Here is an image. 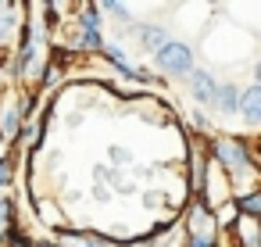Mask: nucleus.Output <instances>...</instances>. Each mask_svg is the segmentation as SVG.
Returning <instances> with one entry per match:
<instances>
[{
    "label": "nucleus",
    "mask_w": 261,
    "mask_h": 247,
    "mask_svg": "<svg viewBox=\"0 0 261 247\" xmlns=\"http://www.w3.org/2000/svg\"><path fill=\"white\" fill-rule=\"evenodd\" d=\"M215 161H222L229 168V176H240V172H254V154L247 151V143L240 136H222L215 140Z\"/></svg>",
    "instance_id": "1"
},
{
    "label": "nucleus",
    "mask_w": 261,
    "mask_h": 247,
    "mask_svg": "<svg viewBox=\"0 0 261 247\" xmlns=\"http://www.w3.org/2000/svg\"><path fill=\"white\" fill-rule=\"evenodd\" d=\"M158 54V65L168 72V76H186L190 68H193V54H190V47H182V43H165L161 51H154Z\"/></svg>",
    "instance_id": "2"
},
{
    "label": "nucleus",
    "mask_w": 261,
    "mask_h": 247,
    "mask_svg": "<svg viewBox=\"0 0 261 247\" xmlns=\"http://www.w3.org/2000/svg\"><path fill=\"white\" fill-rule=\"evenodd\" d=\"M211 104H215L218 111H225V115H236V108H240V90H236L232 83H222V86H215Z\"/></svg>",
    "instance_id": "3"
},
{
    "label": "nucleus",
    "mask_w": 261,
    "mask_h": 247,
    "mask_svg": "<svg viewBox=\"0 0 261 247\" xmlns=\"http://www.w3.org/2000/svg\"><path fill=\"white\" fill-rule=\"evenodd\" d=\"M236 111H243L247 126H257V122H261V90L250 86L247 93H240V108H236Z\"/></svg>",
    "instance_id": "4"
},
{
    "label": "nucleus",
    "mask_w": 261,
    "mask_h": 247,
    "mask_svg": "<svg viewBox=\"0 0 261 247\" xmlns=\"http://www.w3.org/2000/svg\"><path fill=\"white\" fill-rule=\"evenodd\" d=\"M22 104H0V136H15L22 129Z\"/></svg>",
    "instance_id": "5"
},
{
    "label": "nucleus",
    "mask_w": 261,
    "mask_h": 247,
    "mask_svg": "<svg viewBox=\"0 0 261 247\" xmlns=\"http://www.w3.org/2000/svg\"><path fill=\"white\" fill-rule=\"evenodd\" d=\"M215 79L207 76V72H193V97L197 101H204V104H211V97H215Z\"/></svg>",
    "instance_id": "6"
},
{
    "label": "nucleus",
    "mask_w": 261,
    "mask_h": 247,
    "mask_svg": "<svg viewBox=\"0 0 261 247\" xmlns=\"http://www.w3.org/2000/svg\"><path fill=\"white\" fill-rule=\"evenodd\" d=\"M236 204V211H243V218H257V211H261V193L257 190H247L240 201H232Z\"/></svg>",
    "instance_id": "7"
},
{
    "label": "nucleus",
    "mask_w": 261,
    "mask_h": 247,
    "mask_svg": "<svg viewBox=\"0 0 261 247\" xmlns=\"http://www.w3.org/2000/svg\"><path fill=\"white\" fill-rule=\"evenodd\" d=\"M140 40H143V47L161 51V47L168 43V33H165V29H158V26H143V29H140Z\"/></svg>",
    "instance_id": "8"
},
{
    "label": "nucleus",
    "mask_w": 261,
    "mask_h": 247,
    "mask_svg": "<svg viewBox=\"0 0 261 247\" xmlns=\"http://www.w3.org/2000/svg\"><path fill=\"white\" fill-rule=\"evenodd\" d=\"M236 233H240V247H257V226L254 218H236Z\"/></svg>",
    "instance_id": "9"
},
{
    "label": "nucleus",
    "mask_w": 261,
    "mask_h": 247,
    "mask_svg": "<svg viewBox=\"0 0 261 247\" xmlns=\"http://www.w3.org/2000/svg\"><path fill=\"white\" fill-rule=\"evenodd\" d=\"M40 140H43V118L22 126V143H25V147H40Z\"/></svg>",
    "instance_id": "10"
},
{
    "label": "nucleus",
    "mask_w": 261,
    "mask_h": 247,
    "mask_svg": "<svg viewBox=\"0 0 261 247\" xmlns=\"http://www.w3.org/2000/svg\"><path fill=\"white\" fill-rule=\"evenodd\" d=\"M75 47H79V51H100L104 40H100V33H86V29H83V36L75 40Z\"/></svg>",
    "instance_id": "11"
},
{
    "label": "nucleus",
    "mask_w": 261,
    "mask_h": 247,
    "mask_svg": "<svg viewBox=\"0 0 261 247\" xmlns=\"http://www.w3.org/2000/svg\"><path fill=\"white\" fill-rule=\"evenodd\" d=\"M104 11H108V15H118V22H133L125 4H104Z\"/></svg>",
    "instance_id": "12"
},
{
    "label": "nucleus",
    "mask_w": 261,
    "mask_h": 247,
    "mask_svg": "<svg viewBox=\"0 0 261 247\" xmlns=\"http://www.w3.org/2000/svg\"><path fill=\"white\" fill-rule=\"evenodd\" d=\"M111 158H115V165H129V151H125V147H122V151L115 147V151H111Z\"/></svg>",
    "instance_id": "13"
},
{
    "label": "nucleus",
    "mask_w": 261,
    "mask_h": 247,
    "mask_svg": "<svg viewBox=\"0 0 261 247\" xmlns=\"http://www.w3.org/2000/svg\"><path fill=\"white\" fill-rule=\"evenodd\" d=\"M8 179H11V165L0 161V186H8Z\"/></svg>",
    "instance_id": "14"
}]
</instances>
